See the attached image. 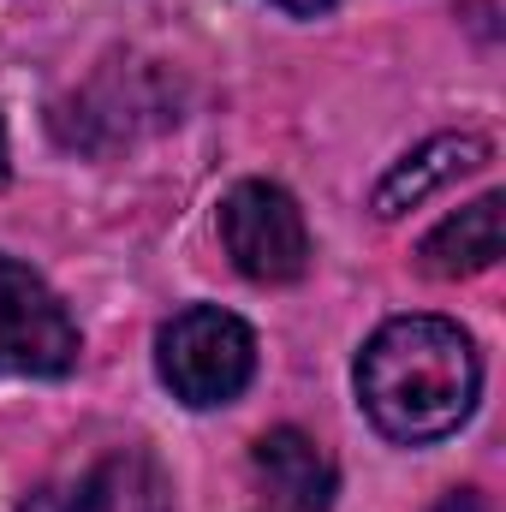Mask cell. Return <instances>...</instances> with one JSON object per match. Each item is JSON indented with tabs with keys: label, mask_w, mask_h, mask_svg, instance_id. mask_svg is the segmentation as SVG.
<instances>
[{
	"label": "cell",
	"mask_w": 506,
	"mask_h": 512,
	"mask_svg": "<svg viewBox=\"0 0 506 512\" xmlns=\"http://www.w3.org/2000/svg\"><path fill=\"white\" fill-rule=\"evenodd\" d=\"M78 364V322L42 274L0 256V376H66Z\"/></svg>",
	"instance_id": "4"
},
{
	"label": "cell",
	"mask_w": 506,
	"mask_h": 512,
	"mask_svg": "<svg viewBox=\"0 0 506 512\" xmlns=\"http://www.w3.org/2000/svg\"><path fill=\"white\" fill-rule=\"evenodd\" d=\"M221 245L233 256V268L256 286H286L310 268V227L304 209L292 203V191L245 179L227 191L221 203Z\"/></svg>",
	"instance_id": "3"
},
{
	"label": "cell",
	"mask_w": 506,
	"mask_h": 512,
	"mask_svg": "<svg viewBox=\"0 0 506 512\" xmlns=\"http://www.w3.org/2000/svg\"><path fill=\"white\" fill-rule=\"evenodd\" d=\"M0 179H6V126H0Z\"/></svg>",
	"instance_id": "10"
},
{
	"label": "cell",
	"mask_w": 506,
	"mask_h": 512,
	"mask_svg": "<svg viewBox=\"0 0 506 512\" xmlns=\"http://www.w3.org/2000/svg\"><path fill=\"white\" fill-rule=\"evenodd\" d=\"M483 161H489V137H477V131H441V137L417 143V149L376 185V215L393 221V215L417 209L429 191H441V185L459 179V173H477Z\"/></svg>",
	"instance_id": "6"
},
{
	"label": "cell",
	"mask_w": 506,
	"mask_h": 512,
	"mask_svg": "<svg viewBox=\"0 0 506 512\" xmlns=\"http://www.w3.org/2000/svg\"><path fill=\"white\" fill-rule=\"evenodd\" d=\"M251 471L274 512H328L334 507V465L304 429H268L251 447Z\"/></svg>",
	"instance_id": "5"
},
{
	"label": "cell",
	"mask_w": 506,
	"mask_h": 512,
	"mask_svg": "<svg viewBox=\"0 0 506 512\" xmlns=\"http://www.w3.org/2000/svg\"><path fill=\"white\" fill-rule=\"evenodd\" d=\"M155 364H161V382L173 387V399L209 411V405H227L251 387L256 334L221 304H191L161 328Z\"/></svg>",
	"instance_id": "2"
},
{
	"label": "cell",
	"mask_w": 506,
	"mask_h": 512,
	"mask_svg": "<svg viewBox=\"0 0 506 512\" xmlns=\"http://www.w3.org/2000/svg\"><path fill=\"white\" fill-rule=\"evenodd\" d=\"M90 483V512H167V483L143 453H114L84 471Z\"/></svg>",
	"instance_id": "8"
},
{
	"label": "cell",
	"mask_w": 506,
	"mask_h": 512,
	"mask_svg": "<svg viewBox=\"0 0 506 512\" xmlns=\"http://www.w3.org/2000/svg\"><path fill=\"white\" fill-rule=\"evenodd\" d=\"M483 393V358L447 316H393L358 352V405L387 441L423 447L453 435Z\"/></svg>",
	"instance_id": "1"
},
{
	"label": "cell",
	"mask_w": 506,
	"mask_h": 512,
	"mask_svg": "<svg viewBox=\"0 0 506 512\" xmlns=\"http://www.w3.org/2000/svg\"><path fill=\"white\" fill-rule=\"evenodd\" d=\"M274 6H286V12H298V18H316V12H328L334 0H274Z\"/></svg>",
	"instance_id": "9"
},
{
	"label": "cell",
	"mask_w": 506,
	"mask_h": 512,
	"mask_svg": "<svg viewBox=\"0 0 506 512\" xmlns=\"http://www.w3.org/2000/svg\"><path fill=\"white\" fill-rule=\"evenodd\" d=\"M423 274L435 280H465L501 262V191H483L477 203H465L459 215H447L423 245H417Z\"/></svg>",
	"instance_id": "7"
}]
</instances>
